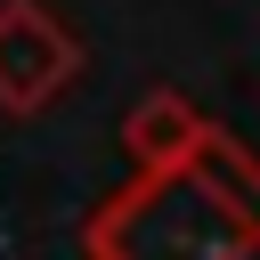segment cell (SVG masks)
I'll list each match as a JSON object with an SVG mask.
<instances>
[{
	"mask_svg": "<svg viewBox=\"0 0 260 260\" xmlns=\"http://www.w3.org/2000/svg\"><path fill=\"white\" fill-rule=\"evenodd\" d=\"M89 260H260V154L203 114L195 146L81 219Z\"/></svg>",
	"mask_w": 260,
	"mask_h": 260,
	"instance_id": "1",
	"label": "cell"
},
{
	"mask_svg": "<svg viewBox=\"0 0 260 260\" xmlns=\"http://www.w3.org/2000/svg\"><path fill=\"white\" fill-rule=\"evenodd\" d=\"M81 81V41L49 0H0V114L32 122Z\"/></svg>",
	"mask_w": 260,
	"mask_h": 260,
	"instance_id": "2",
	"label": "cell"
},
{
	"mask_svg": "<svg viewBox=\"0 0 260 260\" xmlns=\"http://www.w3.org/2000/svg\"><path fill=\"white\" fill-rule=\"evenodd\" d=\"M195 130H203V114L179 98V89H146L130 114H122V154L138 162V171H162V162H179L187 146H195Z\"/></svg>",
	"mask_w": 260,
	"mask_h": 260,
	"instance_id": "3",
	"label": "cell"
}]
</instances>
